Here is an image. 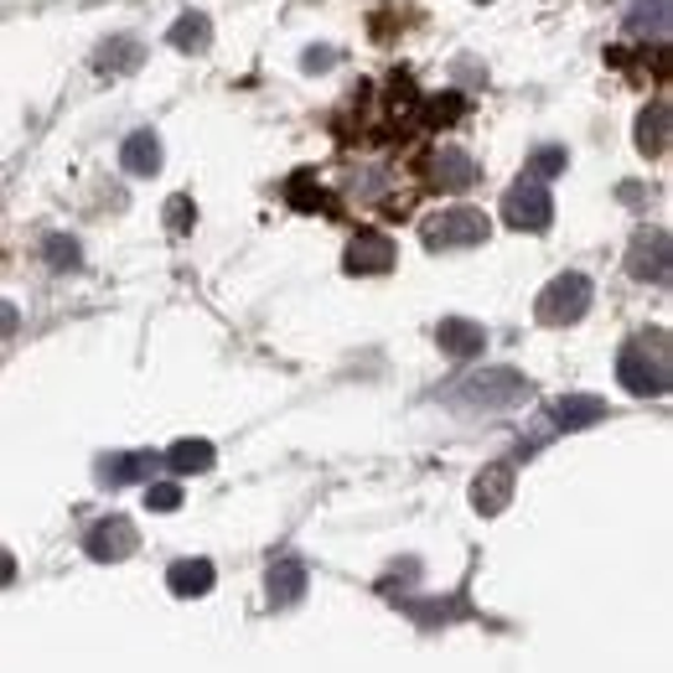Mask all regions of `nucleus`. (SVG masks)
I'll return each instance as SVG.
<instances>
[{"mask_svg":"<svg viewBox=\"0 0 673 673\" xmlns=\"http://www.w3.org/2000/svg\"><path fill=\"white\" fill-rule=\"evenodd\" d=\"M616 378H622V389L637 394V399H663L673 384V363H669V331H637L627 347H622V358H616Z\"/></svg>","mask_w":673,"mask_h":673,"instance_id":"1","label":"nucleus"},{"mask_svg":"<svg viewBox=\"0 0 673 673\" xmlns=\"http://www.w3.org/2000/svg\"><path fill=\"white\" fill-rule=\"evenodd\" d=\"M528 394H534V384L518 368H482V374H466L462 384H451L446 399L462 409H513Z\"/></svg>","mask_w":673,"mask_h":673,"instance_id":"2","label":"nucleus"},{"mask_svg":"<svg viewBox=\"0 0 673 673\" xmlns=\"http://www.w3.org/2000/svg\"><path fill=\"white\" fill-rule=\"evenodd\" d=\"M591 300H596L591 280H585L581 269H565V275H554V280L538 290L534 316L544 321V327H575V321L591 311Z\"/></svg>","mask_w":673,"mask_h":673,"instance_id":"3","label":"nucleus"},{"mask_svg":"<svg viewBox=\"0 0 673 673\" xmlns=\"http://www.w3.org/2000/svg\"><path fill=\"white\" fill-rule=\"evenodd\" d=\"M487 234H493V218L482 208H446L419 224V239L430 249H472V244H487Z\"/></svg>","mask_w":673,"mask_h":673,"instance_id":"4","label":"nucleus"},{"mask_svg":"<svg viewBox=\"0 0 673 673\" xmlns=\"http://www.w3.org/2000/svg\"><path fill=\"white\" fill-rule=\"evenodd\" d=\"M503 224L518 228V234H544V228L554 224V197L544 181L534 177H518L503 192Z\"/></svg>","mask_w":673,"mask_h":673,"instance_id":"5","label":"nucleus"},{"mask_svg":"<svg viewBox=\"0 0 673 673\" xmlns=\"http://www.w3.org/2000/svg\"><path fill=\"white\" fill-rule=\"evenodd\" d=\"M135 544H140V534H135L130 518H99V524L89 528V538H83V550H89V560H99V565H115V560H130Z\"/></svg>","mask_w":673,"mask_h":673,"instance_id":"6","label":"nucleus"},{"mask_svg":"<svg viewBox=\"0 0 673 673\" xmlns=\"http://www.w3.org/2000/svg\"><path fill=\"white\" fill-rule=\"evenodd\" d=\"M627 275L632 280H669V228H643L627 249Z\"/></svg>","mask_w":673,"mask_h":673,"instance_id":"7","label":"nucleus"},{"mask_svg":"<svg viewBox=\"0 0 673 673\" xmlns=\"http://www.w3.org/2000/svg\"><path fill=\"white\" fill-rule=\"evenodd\" d=\"M394 259H399L394 239L389 234H374V228H363L358 239L347 244V269L353 275H384V269H394Z\"/></svg>","mask_w":673,"mask_h":673,"instance_id":"8","label":"nucleus"},{"mask_svg":"<svg viewBox=\"0 0 673 673\" xmlns=\"http://www.w3.org/2000/svg\"><path fill=\"white\" fill-rule=\"evenodd\" d=\"M472 503H477V513L497 518V513H503V508L513 503V466H508V462L482 466L477 482H472Z\"/></svg>","mask_w":673,"mask_h":673,"instance_id":"9","label":"nucleus"},{"mask_svg":"<svg viewBox=\"0 0 673 673\" xmlns=\"http://www.w3.org/2000/svg\"><path fill=\"white\" fill-rule=\"evenodd\" d=\"M669 140H673V105L669 99H653L643 109V120H637V150L643 156H663Z\"/></svg>","mask_w":673,"mask_h":673,"instance_id":"10","label":"nucleus"},{"mask_svg":"<svg viewBox=\"0 0 673 673\" xmlns=\"http://www.w3.org/2000/svg\"><path fill=\"white\" fill-rule=\"evenodd\" d=\"M435 343L446 347L451 358H477L482 347H487V331L477 321H466V316H446L441 327H435Z\"/></svg>","mask_w":673,"mask_h":673,"instance_id":"11","label":"nucleus"},{"mask_svg":"<svg viewBox=\"0 0 673 673\" xmlns=\"http://www.w3.org/2000/svg\"><path fill=\"white\" fill-rule=\"evenodd\" d=\"M161 466V456L150 451H130V456H105L99 462V482L105 487H125V482H150V472Z\"/></svg>","mask_w":673,"mask_h":673,"instance_id":"12","label":"nucleus"},{"mask_svg":"<svg viewBox=\"0 0 673 673\" xmlns=\"http://www.w3.org/2000/svg\"><path fill=\"white\" fill-rule=\"evenodd\" d=\"M120 161H125V171L130 177H156L161 171V135L156 130H135L130 140H125V150H120Z\"/></svg>","mask_w":673,"mask_h":673,"instance_id":"13","label":"nucleus"},{"mask_svg":"<svg viewBox=\"0 0 673 673\" xmlns=\"http://www.w3.org/2000/svg\"><path fill=\"white\" fill-rule=\"evenodd\" d=\"M430 181H435V187H446V192H462V187H472V181H477V166H472V156H466V150L446 146V150H435Z\"/></svg>","mask_w":673,"mask_h":673,"instance_id":"14","label":"nucleus"},{"mask_svg":"<svg viewBox=\"0 0 673 673\" xmlns=\"http://www.w3.org/2000/svg\"><path fill=\"white\" fill-rule=\"evenodd\" d=\"M596 419H606V399H596V394H570V399L554 404V425L560 430H585Z\"/></svg>","mask_w":673,"mask_h":673,"instance_id":"15","label":"nucleus"},{"mask_svg":"<svg viewBox=\"0 0 673 673\" xmlns=\"http://www.w3.org/2000/svg\"><path fill=\"white\" fill-rule=\"evenodd\" d=\"M166 585H171V596H208L212 565L208 560H177V565L166 570Z\"/></svg>","mask_w":673,"mask_h":673,"instance_id":"16","label":"nucleus"},{"mask_svg":"<svg viewBox=\"0 0 673 673\" xmlns=\"http://www.w3.org/2000/svg\"><path fill=\"white\" fill-rule=\"evenodd\" d=\"M306 596V565L300 560H280L269 570V606H296Z\"/></svg>","mask_w":673,"mask_h":673,"instance_id":"17","label":"nucleus"},{"mask_svg":"<svg viewBox=\"0 0 673 673\" xmlns=\"http://www.w3.org/2000/svg\"><path fill=\"white\" fill-rule=\"evenodd\" d=\"M166 42L177 47V52H208V47H212V21L202 11L177 16V27L166 31Z\"/></svg>","mask_w":673,"mask_h":673,"instance_id":"18","label":"nucleus"},{"mask_svg":"<svg viewBox=\"0 0 673 673\" xmlns=\"http://www.w3.org/2000/svg\"><path fill=\"white\" fill-rule=\"evenodd\" d=\"M627 31L632 37H653V42H663L669 37V0H637L627 11Z\"/></svg>","mask_w":673,"mask_h":673,"instance_id":"19","label":"nucleus"},{"mask_svg":"<svg viewBox=\"0 0 673 673\" xmlns=\"http://www.w3.org/2000/svg\"><path fill=\"white\" fill-rule=\"evenodd\" d=\"M146 58V47L135 42V37H115V42L99 47V73H135Z\"/></svg>","mask_w":673,"mask_h":673,"instance_id":"20","label":"nucleus"},{"mask_svg":"<svg viewBox=\"0 0 673 673\" xmlns=\"http://www.w3.org/2000/svg\"><path fill=\"white\" fill-rule=\"evenodd\" d=\"M166 466H171L177 477H197V472L212 466V446L208 441H177V446L166 451Z\"/></svg>","mask_w":673,"mask_h":673,"instance_id":"21","label":"nucleus"},{"mask_svg":"<svg viewBox=\"0 0 673 673\" xmlns=\"http://www.w3.org/2000/svg\"><path fill=\"white\" fill-rule=\"evenodd\" d=\"M42 255H47V265L58 269V275H68V269H78V259H83V249H78V239H68V234H47Z\"/></svg>","mask_w":673,"mask_h":673,"instance_id":"22","label":"nucleus"},{"mask_svg":"<svg viewBox=\"0 0 673 673\" xmlns=\"http://www.w3.org/2000/svg\"><path fill=\"white\" fill-rule=\"evenodd\" d=\"M565 146H538L534 156H528V171L524 177H534V181H544V177H560V171H565Z\"/></svg>","mask_w":673,"mask_h":673,"instance_id":"23","label":"nucleus"},{"mask_svg":"<svg viewBox=\"0 0 673 673\" xmlns=\"http://www.w3.org/2000/svg\"><path fill=\"white\" fill-rule=\"evenodd\" d=\"M462 93H430L425 99V120L430 125H451V120H462Z\"/></svg>","mask_w":673,"mask_h":673,"instance_id":"24","label":"nucleus"},{"mask_svg":"<svg viewBox=\"0 0 673 673\" xmlns=\"http://www.w3.org/2000/svg\"><path fill=\"white\" fill-rule=\"evenodd\" d=\"M192 224H197V208H192V197H171L166 202V234H192Z\"/></svg>","mask_w":673,"mask_h":673,"instance_id":"25","label":"nucleus"},{"mask_svg":"<svg viewBox=\"0 0 673 673\" xmlns=\"http://www.w3.org/2000/svg\"><path fill=\"white\" fill-rule=\"evenodd\" d=\"M146 508H150V513L181 508V482H150V487H146Z\"/></svg>","mask_w":673,"mask_h":673,"instance_id":"26","label":"nucleus"},{"mask_svg":"<svg viewBox=\"0 0 673 673\" xmlns=\"http://www.w3.org/2000/svg\"><path fill=\"white\" fill-rule=\"evenodd\" d=\"M331 68V47H311L306 52V73H327Z\"/></svg>","mask_w":673,"mask_h":673,"instance_id":"27","label":"nucleus"},{"mask_svg":"<svg viewBox=\"0 0 673 673\" xmlns=\"http://www.w3.org/2000/svg\"><path fill=\"white\" fill-rule=\"evenodd\" d=\"M16 327H21V311H16L11 300H0V337H11Z\"/></svg>","mask_w":673,"mask_h":673,"instance_id":"28","label":"nucleus"},{"mask_svg":"<svg viewBox=\"0 0 673 673\" xmlns=\"http://www.w3.org/2000/svg\"><path fill=\"white\" fill-rule=\"evenodd\" d=\"M11 581H16V560L0 550V585H11Z\"/></svg>","mask_w":673,"mask_h":673,"instance_id":"29","label":"nucleus"}]
</instances>
